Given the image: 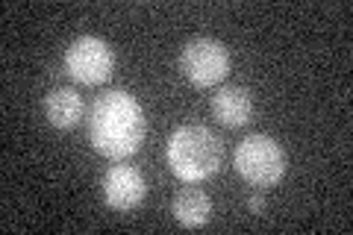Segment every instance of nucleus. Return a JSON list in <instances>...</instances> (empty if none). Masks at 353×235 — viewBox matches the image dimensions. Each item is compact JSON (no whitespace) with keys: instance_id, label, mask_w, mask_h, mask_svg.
Wrapping results in <instances>:
<instances>
[{"instance_id":"1","label":"nucleus","mask_w":353,"mask_h":235,"mask_svg":"<svg viewBox=\"0 0 353 235\" xmlns=\"http://www.w3.org/2000/svg\"><path fill=\"white\" fill-rule=\"evenodd\" d=\"M85 130H88V141L92 147L112 162H124L132 153H139L141 141L148 132V121H145V109L130 92H112L101 94L88 109L85 118Z\"/></svg>"},{"instance_id":"2","label":"nucleus","mask_w":353,"mask_h":235,"mask_svg":"<svg viewBox=\"0 0 353 235\" xmlns=\"http://www.w3.org/2000/svg\"><path fill=\"white\" fill-rule=\"evenodd\" d=\"M168 165L183 183H203L224 165V144L203 124L176 127L168 139Z\"/></svg>"},{"instance_id":"3","label":"nucleus","mask_w":353,"mask_h":235,"mask_svg":"<svg viewBox=\"0 0 353 235\" xmlns=\"http://www.w3.org/2000/svg\"><path fill=\"white\" fill-rule=\"evenodd\" d=\"M233 162L239 176L253 188L277 185L285 174V150L280 147L277 139L265 136V132H256V136H248L241 141Z\"/></svg>"},{"instance_id":"4","label":"nucleus","mask_w":353,"mask_h":235,"mask_svg":"<svg viewBox=\"0 0 353 235\" xmlns=\"http://www.w3.org/2000/svg\"><path fill=\"white\" fill-rule=\"evenodd\" d=\"M180 71L194 88H212L221 85L230 74V50L218 39H192L180 50Z\"/></svg>"},{"instance_id":"5","label":"nucleus","mask_w":353,"mask_h":235,"mask_svg":"<svg viewBox=\"0 0 353 235\" xmlns=\"http://www.w3.org/2000/svg\"><path fill=\"white\" fill-rule=\"evenodd\" d=\"M65 74L80 85H103L115 71V53L101 36H80L65 50Z\"/></svg>"},{"instance_id":"6","label":"nucleus","mask_w":353,"mask_h":235,"mask_svg":"<svg viewBox=\"0 0 353 235\" xmlns=\"http://www.w3.org/2000/svg\"><path fill=\"white\" fill-rule=\"evenodd\" d=\"M101 192L109 209L115 212H132L145 203L148 197V180L136 165H112L101 180Z\"/></svg>"},{"instance_id":"7","label":"nucleus","mask_w":353,"mask_h":235,"mask_svg":"<svg viewBox=\"0 0 353 235\" xmlns=\"http://www.w3.org/2000/svg\"><path fill=\"white\" fill-rule=\"evenodd\" d=\"M212 115L224 127H245L253 115V97L245 85H221L212 97Z\"/></svg>"},{"instance_id":"8","label":"nucleus","mask_w":353,"mask_h":235,"mask_svg":"<svg viewBox=\"0 0 353 235\" xmlns=\"http://www.w3.org/2000/svg\"><path fill=\"white\" fill-rule=\"evenodd\" d=\"M44 115H48L50 127L57 130H71L83 121V97L74 88H50L44 97Z\"/></svg>"},{"instance_id":"9","label":"nucleus","mask_w":353,"mask_h":235,"mask_svg":"<svg viewBox=\"0 0 353 235\" xmlns=\"http://www.w3.org/2000/svg\"><path fill=\"white\" fill-rule=\"evenodd\" d=\"M174 218L183 223V227L189 229H197L203 227V223L209 221V215H212V200H209V194L203 192V188H180V192L174 194Z\"/></svg>"},{"instance_id":"10","label":"nucleus","mask_w":353,"mask_h":235,"mask_svg":"<svg viewBox=\"0 0 353 235\" xmlns=\"http://www.w3.org/2000/svg\"><path fill=\"white\" fill-rule=\"evenodd\" d=\"M248 209L253 212V215H262V209H265V197H262V194H253V197L248 200Z\"/></svg>"}]
</instances>
